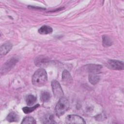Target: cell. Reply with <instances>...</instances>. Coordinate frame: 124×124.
<instances>
[{
  "label": "cell",
  "mask_w": 124,
  "mask_h": 124,
  "mask_svg": "<svg viewBox=\"0 0 124 124\" xmlns=\"http://www.w3.org/2000/svg\"><path fill=\"white\" fill-rule=\"evenodd\" d=\"M47 80V73L43 68H40L36 70L32 78V83L36 87H41L44 85Z\"/></svg>",
  "instance_id": "obj_1"
},
{
  "label": "cell",
  "mask_w": 124,
  "mask_h": 124,
  "mask_svg": "<svg viewBox=\"0 0 124 124\" xmlns=\"http://www.w3.org/2000/svg\"><path fill=\"white\" fill-rule=\"evenodd\" d=\"M69 107V103L67 99L65 97H62L59 99L55 107L56 115L60 117L64 114Z\"/></svg>",
  "instance_id": "obj_2"
},
{
  "label": "cell",
  "mask_w": 124,
  "mask_h": 124,
  "mask_svg": "<svg viewBox=\"0 0 124 124\" xmlns=\"http://www.w3.org/2000/svg\"><path fill=\"white\" fill-rule=\"evenodd\" d=\"M51 87L53 93L57 98H61L63 96V92L59 82L56 80H53L51 82Z\"/></svg>",
  "instance_id": "obj_3"
},
{
  "label": "cell",
  "mask_w": 124,
  "mask_h": 124,
  "mask_svg": "<svg viewBox=\"0 0 124 124\" xmlns=\"http://www.w3.org/2000/svg\"><path fill=\"white\" fill-rule=\"evenodd\" d=\"M107 66L112 70H123L124 64L122 61L116 60H109L107 63Z\"/></svg>",
  "instance_id": "obj_4"
},
{
  "label": "cell",
  "mask_w": 124,
  "mask_h": 124,
  "mask_svg": "<svg viewBox=\"0 0 124 124\" xmlns=\"http://www.w3.org/2000/svg\"><path fill=\"white\" fill-rule=\"evenodd\" d=\"M65 123L66 124H84L86 123L83 118L77 115H69L65 118Z\"/></svg>",
  "instance_id": "obj_5"
},
{
  "label": "cell",
  "mask_w": 124,
  "mask_h": 124,
  "mask_svg": "<svg viewBox=\"0 0 124 124\" xmlns=\"http://www.w3.org/2000/svg\"><path fill=\"white\" fill-rule=\"evenodd\" d=\"M18 60L16 59L13 58L9 60L6 62L3 65L1 68V73H5L9 70L16 63Z\"/></svg>",
  "instance_id": "obj_6"
},
{
  "label": "cell",
  "mask_w": 124,
  "mask_h": 124,
  "mask_svg": "<svg viewBox=\"0 0 124 124\" xmlns=\"http://www.w3.org/2000/svg\"><path fill=\"white\" fill-rule=\"evenodd\" d=\"M62 80L64 85H69L71 84L72 81V77L69 73V72L66 70H64L62 73Z\"/></svg>",
  "instance_id": "obj_7"
},
{
  "label": "cell",
  "mask_w": 124,
  "mask_h": 124,
  "mask_svg": "<svg viewBox=\"0 0 124 124\" xmlns=\"http://www.w3.org/2000/svg\"><path fill=\"white\" fill-rule=\"evenodd\" d=\"M12 48V45L9 43L7 42L3 44L0 47V55H5L8 53Z\"/></svg>",
  "instance_id": "obj_8"
},
{
  "label": "cell",
  "mask_w": 124,
  "mask_h": 124,
  "mask_svg": "<svg viewBox=\"0 0 124 124\" xmlns=\"http://www.w3.org/2000/svg\"><path fill=\"white\" fill-rule=\"evenodd\" d=\"M48 58L47 57L43 56H40L35 59L34 61V63L36 66H40L48 62Z\"/></svg>",
  "instance_id": "obj_9"
},
{
  "label": "cell",
  "mask_w": 124,
  "mask_h": 124,
  "mask_svg": "<svg viewBox=\"0 0 124 124\" xmlns=\"http://www.w3.org/2000/svg\"><path fill=\"white\" fill-rule=\"evenodd\" d=\"M99 77L96 73H91L89 76V81L93 85H95L98 82Z\"/></svg>",
  "instance_id": "obj_10"
},
{
  "label": "cell",
  "mask_w": 124,
  "mask_h": 124,
  "mask_svg": "<svg viewBox=\"0 0 124 124\" xmlns=\"http://www.w3.org/2000/svg\"><path fill=\"white\" fill-rule=\"evenodd\" d=\"M53 30L51 27L46 25H44L40 28L38 30V32L42 34H47L51 33Z\"/></svg>",
  "instance_id": "obj_11"
},
{
  "label": "cell",
  "mask_w": 124,
  "mask_h": 124,
  "mask_svg": "<svg viewBox=\"0 0 124 124\" xmlns=\"http://www.w3.org/2000/svg\"><path fill=\"white\" fill-rule=\"evenodd\" d=\"M102 68V66L98 64H89L87 66V70L91 73H96Z\"/></svg>",
  "instance_id": "obj_12"
},
{
  "label": "cell",
  "mask_w": 124,
  "mask_h": 124,
  "mask_svg": "<svg viewBox=\"0 0 124 124\" xmlns=\"http://www.w3.org/2000/svg\"><path fill=\"white\" fill-rule=\"evenodd\" d=\"M6 119L8 122L11 123L17 122L19 119V117L15 112H11L7 115Z\"/></svg>",
  "instance_id": "obj_13"
},
{
  "label": "cell",
  "mask_w": 124,
  "mask_h": 124,
  "mask_svg": "<svg viewBox=\"0 0 124 124\" xmlns=\"http://www.w3.org/2000/svg\"><path fill=\"white\" fill-rule=\"evenodd\" d=\"M50 98V95L48 92L43 91L41 93L40 100L42 102L45 103L48 102Z\"/></svg>",
  "instance_id": "obj_14"
},
{
  "label": "cell",
  "mask_w": 124,
  "mask_h": 124,
  "mask_svg": "<svg viewBox=\"0 0 124 124\" xmlns=\"http://www.w3.org/2000/svg\"><path fill=\"white\" fill-rule=\"evenodd\" d=\"M42 123L44 124H53L56 123L54 120L53 116L51 114H47L43 119Z\"/></svg>",
  "instance_id": "obj_15"
},
{
  "label": "cell",
  "mask_w": 124,
  "mask_h": 124,
  "mask_svg": "<svg viewBox=\"0 0 124 124\" xmlns=\"http://www.w3.org/2000/svg\"><path fill=\"white\" fill-rule=\"evenodd\" d=\"M36 101V97L32 94L28 95L26 98V102L27 105L31 106L33 105Z\"/></svg>",
  "instance_id": "obj_16"
},
{
  "label": "cell",
  "mask_w": 124,
  "mask_h": 124,
  "mask_svg": "<svg viewBox=\"0 0 124 124\" xmlns=\"http://www.w3.org/2000/svg\"><path fill=\"white\" fill-rule=\"evenodd\" d=\"M102 44L104 46L108 47L112 45V42L108 36L104 35L102 36Z\"/></svg>",
  "instance_id": "obj_17"
},
{
  "label": "cell",
  "mask_w": 124,
  "mask_h": 124,
  "mask_svg": "<svg viewBox=\"0 0 124 124\" xmlns=\"http://www.w3.org/2000/svg\"><path fill=\"white\" fill-rule=\"evenodd\" d=\"M39 107V104H36L35 106L31 107H25L24 108H22V110L23 111V112L26 113H31V112H32L33 111H34L35 109H36L38 107Z\"/></svg>",
  "instance_id": "obj_18"
},
{
  "label": "cell",
  "mask_w": 124,
  "mask_h": 124,
  "mask_svg": "<svg viewBox=\"0 0 124 124\" xmlns=\"http://www.w3.org/2000/svg\"><path fill=\"white\" fill-rule=\"evenodd\" d=\"M36 122L35 120V119L31 116H28V117H25L22 122L21 124H36Z\"/></svg>",
  "instance_id": "obj_19"
}]
</instances>
